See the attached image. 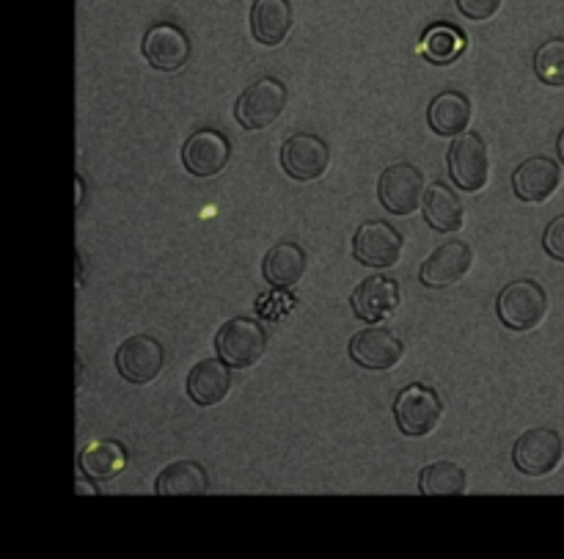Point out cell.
<instances>
[{
    "label": "cell",
    "instance_id": "4",
    "mask_svg": "<svg viewBox=\"0 0 564 559\" xmlns=\"http://www.w3.org/2000/svg\"><path fill=\"white\" fill-rule=\"evenodd\" d=\"M286 108V86L279 77H259L257 83L242 92V97L237 99V121H240L246 130H264L273 121H279V116Z\"/></svg>",
    "mask_w": 564,
    "mask_h": 559
},
{
    "label": "cell",
    "instance_id": "8",
    "mask_svg": "<svg viewBox=\"0 0 564 559\" xmlns=\"http://www.w3.org/2000/svg\"><path fill=\"white\" fill-rule=\"evenodd\" d=\"M165 364V351L154 336L138 334L130 340L121 342V347L116 351V369H119L121 378L127 384L147 386L163 373Z\"/></svg>",
    "mask_w": 564,
    "mask_h": 559
},
{
    "label": "cell",
    "instance_id": "13",
    "mask_svg": "<svg viewBox=\"0 0 564 559\" xmlns=\"http://www.w3.org/2000/svg\"><path fill=\"white\" fill-rule=\"evenodd\" d=\"M400 281L391 279V276H369L356 287L350 307L358 320L375 325L380 320H389L400 309Z\"/></svg>",
    "mask_w": 564,
    "mask_h": 559
},
{
    "label": "cell",
    "instance_id": "18",
    "mask_svg": "<svg viewBox=\"0 0 564 559\" xmlns=\"http://www.w3.org/2000/svg\"><path fill=\"white\" fill-rule=\"evenodd\" d=\"M295 17H292L290 0H257L251 9V31L253 39L268 47L286 42Z\"/></svg>",
    "mask_w": 564,
    "mask_h": 559
},
{
    "label": "cell",
    "instance_id": "9",
    "mask_svg": "<svg viewBox=\"0 0 564 559\" xmlns=\"http://www.w3.org/2000/svg\"><path fill=\"white\" fill-rule=\"evenodd\" d=\"M330 149L328 143L312 132H297V136L286 138L281 147V165L286 174L297 182H314L328 171Z\"/></svg>",
    "mask_w": 564,
    "mask_h": 559
},
{
    "label": "cell",
    "instance_id": "14",
    "mask_svg": "<svg viewBox=\"0 0 564 559\" xmlns=\"http://www.w3.org/2000/svg\"><path fill=\"white\" fill-rule=\"evenodd\" d=\"M471 246H466L463 240H449L430 254L427 262L419 270V279H422V284L430 287V290H444V287L457 284V281L471 270Z\"/></svg>",
    "mask_w": 564,
    "mask_h": 559
},
{
    "label": "cell",
    "instance_id": "1",
    "mask_svg": "<svg viewBox=\"0 0 564 559\" xmlns=\"http://www.w3.org/2000/svg\"><path fill=\"white\" fill-rule=\"evenodd\" d=\"M499 320L512 331H532L549 314V295L534 279H518L499 292Z\"/></svg>",
    "mask_w": 564,
    "mask_h": 559
},
{
    "label": "cell",
    "instance_id": "5",
    "mask_svg": "<svg viewBox=\"0 0 564 559\" xmlns=\"http://www.w3.org/2000/svg\"><path fill=\"white\" fill-rule=\"evenodd\" d=\"M449 176L460 191L477 193L488 185L490 176V160L488 147L477 132H460L455 143L449 147Z\"/></svg>",
    "mask_w": 564,
    "mask_h": 559
},
{
    "label": "cell",
    "instance_id": "16",
    "mask_svg": "<svg viewBox=\"0 0 564 559\" xmlns=\"http://www.w3.org/2000/svg\"><path fill=\"white\" fill-rule=\"evenodd\" d=\"M560 185H562L560 163L551 158H543V154L523 160V163L516 169V174H512V191H516V196L521 198V202H532V204L549 202Z\"/></svg>",
    "mask_w": 564,
    "mask_h": 559
},
{
    "label": "cell",
    "instance_id": "23",
    "mask_svg": "<svg viewBox=\"0 0 564 559\" xmlns=\"http://www.w3.org/2000/svg\"><path fill=\"white\" fill-rule=\"evenodd\" d=\"M207 472L193 461H176L165 466L160 472L158 485H154L160 496H202L207 494Z\"/></svg>",
    "mask_w": 564,
    "mask_h": 559
},
{
    "label": "cell",
    "instance_id": "25",
    "mask_svg": "<svg viewBox=\"0 0 564 559\" xmlns=\"http://www.w3.org/2000/svg\"><path fill=\"white\" fill-rule=\"evenodd\" d=\"M419 488H422L424 496H460L468 488L466 472L452 461L430 463V466L422 469Z\"/></svg>",
    "mask_w": 564,
    "mask_h": 559
},
{
    "label": "cell",
    "instance_id": "7",
    "mask_svg": "<svg viewBox=\"0 0 564 559\" xmlns=\"http://www.w3.org/2000/svg\"><path fill=\"white\" fill-rule=\"evenodd\" d=\"M562 458L564 441L551 428L529 430L516 441V450H512V461H516L518 472L529 474V477H545V474L556 472Z\"/></svg>",
    "mask_w": 564,
    "mask_h": 559
},
{
    "label": "cell",
    "instance_id": "24",
    "mask_svg": "<svg viewBox=\"0 0 564 559\" xmlns=\"http://www.w3.org/2000/svg\"><path fill=\"white\" fill-rule=\"evenodd\" d=\"M468 47V39L460 28L449 25V22H441V25L427 28L422 39V55L430 61V64H455Z\"/></svg>",
    "mask_w": 564,
    "mask_h": 559
},
{
    "label": "cell",
    "instance_id": "20",
    "mask_svg": "<svg viewBox=\"0 0 564 559\" xmlns=\"http://www.w3.org/2000/svg\"><path fill=\"white\" fill-rule=\"evenodd\" d=\"M422 209L427 224L433 226L435 232H444V235L463 229V224H466L463 198L457 196L449 185H444V182H435V185L427 187Z\"/></svg>",
    "mask_w": 564,
    "mask_h": 559
},
{
    "label": "cell",
    "instance_id": "30",
    "mask_svg": "<svg viewBox=\"0 0 564 559\" xmlns=\"http://www.w3.org/2000/svg\"><path fill=\"white\" fill-rule=\"evenodd\" d=\"M80 202H83V182L77 180V204H80Z\"/></svg>",
    "mask_w": 564,
    "mask_h": 559
},
{
    "label": "cell",
    "instance_id": "17",
    "mask_svg": "<svg viewBox=\"0 0 564 559\" xmlns=\"http://www.w3.org/2000/svg\"><path fill=\"white\" fill-rule=\"evenodd\" d=\"M229 364L224 358H207V362L196 364L187 375V395L198 408H213L226 400L231 389V373Z\"/></svg>",
    "mask_w": 564,
    "mask_h": 559
},
{
    "label": "cell",
    "instance_id": "12",
    "mask_svg": "<svg viewBox=\"0 0 564 559\" xmlns=\"http://www.w3.org/2000/svg\"><path fill=\"white\" fill-rule=\"evenodd\" d=\"M402 235L386 221H367L356 232L352 240V257L367 268H391L400 262Z\"/></svg>",
    "mask_w": 564,
    "mask_h": 559
},
{
    "label": "cell",
    "instance_id": "3",
    "mask_svg": "<svg viewBox=\"0 0 564 559\" xmlns=\"http://www.w3.org/2000/svg\"><path fill=\"white\" fill-rule=\"evenodd\" d=\"M218 356L229 364L231 369H248L259 364V358L268 351V331L253 318H235L220 325L215 336Z\"/></svg>",
    "mask_w": 564,
    "mask_h": 559
},
{
    "label": "cell",
    "instance_id": "11",
    "mask_svg": "<svg viewBox=\"0 0 564 559\" xmlns=\"http://www.w3.org/2000/svg\"><path fill=\"white\" fill-rule=\"evenodd\" d=\"M191 39L174 22H158L143 36V55L160 72H180L191 61Z\"/></svg>",
    "mask_w": 564,
    "mask_h": 559
},
{
    "label": "cell",
    "instance_id": "15",
    "mask_svg": "<svg viewBox=\"0 0 564 559\" xmlns=\"http://www.w3.org/2000/svg\"><path fill=\"white\" fill-rule=\"evenodd\" d=\"M231 158V143L224 132L218 130H204L193 132L187 138L185 149H182V160H185V169L196 176H215L226 169Z\"/></svg>",
    "mask_w": 564,
    "mask_h": 559
},
{
    "label": "cell",
    "instance_id": "2",
    "mask_svg": "<svg viewBox=\"0 0 564 559\" xmlns=\"http://www.w3.org/2000/svg\"><path fill=\"white\" fill-rule=\"evenodd\" d=\"M441 417H444V402H441L438 391L430 389V386L413 384L397 395L394 419L400 433L408 439L430 436L441 424Z\"/></svg>",
    "mask_w": 564,
    "mask_h": 559
},
{
    "label": "cell",
    "instance_id": "28",
    "mask_svg": "<svg viewBox=\"0 0 564 559\" xmlns=\"http://www.w3.org/2000/svg\"><path fill=\"white\" fill-rule=\"evenodd\" d=\"M543 246H545V251L556 259V262H564V215L551 221L549 229H545V235H543Z\"/></svg>",
    "mask_w": 564,
    "mask_h": 559
},
{
    "label": "cell",
    "instance_id": "6",
    "mask_svg": "<svg viewBox=\"0 0 564 559\" xmlns=\"http://www.w3.org/2000/svg\"><path fill=\"white\" fill-rule=\"evenodd\" d=\"M380 204L391 215H413L419 204H424V174L411 163H397L380 174L378 182Z\"/></svg>",
    "mask_w": 564,
    "mask_h": 559
},
{
    "label": "cell",
    "instance_id": "29",
    "mask_svg": "<svg viewBox=\"0 0 564 559\" xmlns=\"http://www.w3.org/2000/svg\"><path fill=\"white\" fill-rule=\"evenodd\" d=\"M556 152H560V160L564 163V130L560 132V141H556Z\"/></svg>",
    "mask_w": 564,
    "mask_h": 559
},
{
    "label": "cell",
    "instance_id": "19",
    "mask_svg": "<svg viewBox=\"0 0 564 559\" xmlns=\"http://www.w3.org/2000/svg\"><path fill=\"white\" fill-rule=\"evenodd\" d=\"M306 265V251H303L297 243H279V246H273L264 254V281H268L270 287H275V290H290V287H295L297 281L303 279Z\"/></svg>",
    "mask_w": 564,
    "mask_h": 559
},
{
    "label": "cell",
    "instance_id": "21",
    "mask_svg": "<svg viewBox=\"0 0 564 559\" xmlns=\"http://www.w3.org/2000/svg\"><path fill=\"white\" fill-rule=\"evenodd\" d=\"M471 103L460 92H444L430 103L427 121L438 136H460L471 125Z\"/></svg>",
    "mask_w": 564,
    "mask_h": 559
},
{
    "label": "cell",
    "instance_id": "10",
    "mask_svg": "<svg viewBox=\"0 0 564 559\" xmlns=\"http://www.w3.org/2000/svg\"><path fill=\"white\" fill-rule=\"evenodd\" d=\"M405 356V345L389 329H364L350 340V358L369 373L394 369Z\"/></svg>",
    "mask_w": 564,
    "mask_h": 559
},
{
    "label": "cell",
    "instance_id": "22",
    "mask_svg": "<svg viewBox=\"0 0 564 559\" xmlns=\"http://www.w3.org/2000/svg\"><path fill=\"white\" fill-rule=\"evenodd\" d=\"M80 472L94 483H108V480L119 477L127 466L124 447L116 441H94L80 452Z\"/></svg>",
    "mask_w": 564,
    "mask_h": 559
},
{
    "label": "cell",
    "instance_id": "26",
    "mask_svg": "<svg viewBox=\"0 0 564 559\" xmlns=\"http://www.w3.org/2000/svg\"><path fill=\"white\" fill-rule=\"evenodd\" d=\"M534 72L549 86H564V36L540 44L534 53Z\"/></svg>",
    "mask_w": 564,
    "mask_h": 559
},
{
    "label": "cell",
    "instance_id": "27",
    "mask_svg": "<svg viewBox=\"0 0 564 559\" xmlns=\"http://www.w3.org/2000/svg\"><path fill=\"white\" fill-rule=\"evenodd\" d=\"M457 9L463 17L474 22H485L501 9V0H457Z\"/></svg>",
    "mask_w": 564,
    "mask_h": 559
}]
</instances>
